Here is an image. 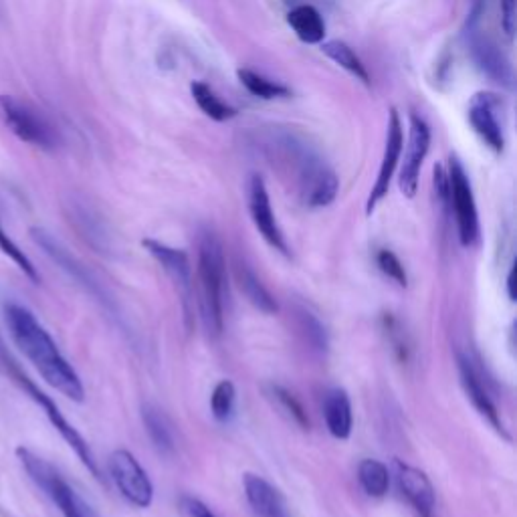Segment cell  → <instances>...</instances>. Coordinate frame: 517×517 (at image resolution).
I'll use <instances>...</instances> for the list:
<instances>
[{
	"mask_svg": "<svg viewBox=\"0 0 517 517\" xmlns=\"http://www.w3.org/2000/svg\"><path fill=\"white\" fill-rule=\"evenodd\" d=\"M469 47H471V55L475 65L493 81L503 83V85H511V65L505 59V55L497 49V45L493 41H489L487 37L471 31L469 35Z\"/></svg>",
	"mask_w": 517,
	"mask_h": 517,
	"instance_id": "19",
	"label": "cell"
},
{
	"mask_svg": "<svg viewBox=\"0 0 517 517\" xmlns=\"http://www.w3.org/2000/svg\"><path fill=\"white\" fill-rule=\"evenodd\" d=\"M235 277L243 295L259 309V312H263L265 316H273L279 312L275 297L269 293V289L263 285V281L255 275V271L247 263L243 261L235 263Z\"/></svg>",
	"mask_w": 517,
	"mask_h": 517,
	"instance_id": "22",
	"label": "cell"
},
{
	"mask_svg": "<svg viewBox=\"0 0 517 517\" xmlns=\"http://www.w3.org/2000/svg\"><path fill=\"white\" fill-rule=\"evenodd\" d=\"M396 481L400 487V493L406 497V501L417 511L419 517H435L437 497L435 487L425 471L406 465L402 461L394 463Z\"/></svg>",
	"mask_w": 517,
	"mask_h": 517,
	"instance_id": "16",
	"label": "cell"
},
{
	"mask_svg": "<svg viewBox=\"0 0 517 517\" xmlns=\"http://www.w3.org/2000/svg\"><path fill=\"white\" fill-rule=\"evenodd\" d=\"M324 419L332 437L346 441L354 429L352 400L344 388H332L324 398Z\"/></svg>",
	"mask_w": 517,
	"mask_h": 517,
	"instance_id": "20",
	"label": "cell"
},
{
	"mask_svg": "<svg viewBox=\"0 0 517 517\" xmlns=\"http://www.w3.org/2000/svg\"><path fill=\"white\" fill-rule=\"evenodd\" d=\"M431 150V128L419 116L410 114L408 118V144L404 150V160L400 168L398 186L406 198H415L421 184V170Z\"/></svg>",
	"mask_w": 517,
	"mask_h": 517,
	"instance_id": "9",
	"label": "cell"
},
{
	"mask_svg": "<svg viewBox=\"0 0 517 517\" xmlns=\"http://www.w3.org/2000/svg\"><path fill=\"white\" fill-rule=\"evenodd\" d=\"M67 215L79 237H83V241L89 247H93L101 255H108L112 251V237L108 225L99 217L93 206H89L85 200L75 198L67 204Z\"/></svg>",
	"mask_w": 517,
	"mask_h": 517,
	"instance_id": "17",
	"label": "cell"
},
{
	"mask_svg": "<svg viewBox=\"0 0 517 517\" xmlns=\"http://www.w3.org/2000/svg\"><path fill=\"white\" fill-rule=\"evenodd\" d=\"M245 497L255 517H291L283 493L261 475L247 473L243 479Z\"/></svg>",
	"mask_w": 517,
	"mask_h": 517,
	"instance_id": "18",
	"label": "cell"
},
{
	"mask_svg": "<svg viewBox=\"0 0 517 517\" xmlns=\"http://www.w3.org/2000/svg\"><path fill=\"white\" fill-rule=\"evenodd\" d=\"M227 261L221 239L213 231H202L198 239L196 303L198 316L209 338H219L225 328Z\"/></svg>",
	"mask_w": 517,
	"mask_h": 517,
	"instance_id": "2",
	"label": "cell"
},
{
	"mask_svg": "<svg viewBox=\"0 0 517 517\" xmlns=\"http://www.w3.org/2000/svg\"><path fill=\"white\" fill-rule=\"evenodd\" d=\"M358 481L360 487L368 497L380 499L388 493L390 487V471L382 461L376 459H364L358 467Z\"/></svg>",
	"mask_w": 517,
	"mask_h": 517,
	"instance_id": "27",
	"label": "cell"
},
{
	"mask_svg": "<svg viewBox=\"0 0 517 517\" xmlns=\"http://www.w3.org/2000/svg\"><path fill=\"white\" fill-rule=\"evenodd\" d=\"M110 475L126 501L140 509H148L154 501V485L140 461L126 449L110 455Z\"/></svg>",
	"mask_w": 517,
	"mask_h": 517,
	"instance_id": "10",
	"label": "cell"
},
{
	"mask_svg": "<svg viewBox=\"0 0 517 517\" xmlns=\"http://www.w3.org/2000/svg\"><path fill=\"white\" fill-rule=\"evenodd\" d=\"M295 322H297V330L303 336L309 350L316 352V354H328L330 336H328L326 326L322 324V320L314 312H309V309L303 307V305H297L295 307Z\"/></svg>",
	"mask_w": 517,
	"mask_h": 517,
	"instance_id": "24",
	"label": "cell"
},
{
	"mask_svg": "<svg viewBox=\"0 0 517 517\" xmlns=\"http://www.w3.org/2000/svg\"><path fill=\"white\" fill-rule=\"evenodd\" d=\"M0 251H3L9 259H13L15 265H17L35 285L41 283V275H39L35 263H33V261L29 259V255L11 239V235L5 231L3 223H0Z\"/></svg>",
	"mask_w": 517,
	"mask_h": 517,
	"instance_id": "31",
	"label": "cell"
},
{
	"mask_svg": "<svg viewBox=\"0 0 517 517\" xmlns=\"http://www.w3.org/2000/svg\"><path fill=\"white\" fill-rule=\"evenodd\" d=\"M31 239L35 241V245L63 271L67 273L79 287H83L95 301H99L103 307L110 309V312L116 314V303L110 297L108 289L99 283V279L89 271L87 265H83L59 239H55L49 231L41 229V227H33L31 229Z\"/></svg>",
	"mask_w": 517,
	"mask_h": 517,
	"instance_id": "6",
	"label": "cell"
},
{
	"mask_svg": "<svg viewBox=\"0 0 517 517\" xmlns=\"http://www.w3.org/2000/svg\"><path fill=\"white\" fill-rule=\"evenodd\" d=\"M237 77L249 93H253L255 97H261V99H279V97H287L291 93L285 85L271 81L251 69H239Z\"/></svg>",
	"mask_w": 517,
	"mask_h": 517,
	"instance_id": "28",
	"label": "cell"
},
{
	"mask_svg": "<svg viewBox=\"0 0 517 517\" xmlns=\"http://www.w3.org/2000/svg\"><path fill=\"white\" fill-rule=\"evenodd\" d=\"M322 53L328 55L336 65L346 69L350 75H354L362 83L370 85V75H368L366 65L360 61V57L354 53V49L348 43L338 41V39L322 41Z\"/></svg>",
	"mask_w": 517,
	"mask_h": 517,
	"instance_id": "26",
	"label": "cell"
},
{
	"mask_svg": "<svg viewBox=\"0 0 517 517\" xmlns=\"http://www.w3.org/2000/svg\"><path fill=\"white\" fill-rule=\"evenodd\" d=\"M17 459L31 481L55 503L63 517H95L85 499L69 485V481L43 457L27 447H17Z\"/></svg>",
	"mask_w": 517,
	"mask_h": 517,
	"instance_id": "4",
	"label": "cell"
},
{
	"mask_svg": "<svg viewBox=\"0 0 517 517\" xmlns=\"http://www.w3.org/2000/svg\"><path fill=\"white\" fill-rule=\"evenodd\" d=\"M287 23L305 45H320L326 37V23L312 5H299L287 13Z\"/></svg>",
	"mask_w": 517,
	"mask_h": 517,
	"instance_id": "23",
	"label": "cell"
},
{
	"mask_svg": "<svg viewBox=\"0 0 517 517\" xmlns=\"http://www.w3.org/2000/svg\"><path fill=\"white\" fill-rule=\"evenodd\" d=\"M499 114H503V99L499 95L481 91L471 97L467 108L469 124L483 144L495 154H501L505 148L503 122L499 120Z\"/></svg>",
	"mask_w": 517,
	"mask_h": 517,
	"instance_id": "12",
	"label": "cell"
},
{
	"mask_svg": "<svg viewBox=\"0 0 517 517\" xmlns=\"http://www.w3.org/2000/svg\"><path fill=\"white\" fill-rule=\"evenodd\" d=\"M142 247L162 265V269L170 277V281L178 293V299L182 303L186 328L192 330V326H194V281H192V267H190L188 255L182 249H174L156 239H144Z\"/></svg>",
	"mask_w": 517,
	"mask_h": 517,
	"instance_id": "8",
	"label": "cell"
},
{
	"mask_svg": "<svg viewBox=\"0 0 517 517\" xmlns=\"http://www.w3.org/2000/svg\"><path fill=\"white\" fill-rule=\"evenodd\" d=\"M0 368L5 370V374L45 412V417L49 419V423L53 425V429L63 437V441L73 449V453L79 457V461L85 465V469L101 481V475H99V467H97V461L93 459V453L87 445V441L79 435V431L65 419V415L61 412V408L57 406V402L47 394L43 392L27 374L25 370L19 366V362L13 358V354L7 350L5 342L0 340Z\"/></svg>",
	"mask_w": 517,
	"mask_h": 517,
	"instance_id": "3",
	"label": "cell"
},
{
	"mask_svg": "<svg viewBox=\"0 0 517 517\" xmlns=\"http://www.w3.org/2000/svg\"><path fill=\"white\" fill-rule=\"evenodd\" d=\"M5 324L15 346L27 356L49 386L73 402L85 400V386L75 368L61 354L59 346L37 320L29 307L9 301L5 303Z\"/></svg>",
	"mask_w": 517,
	"mask_h": 517,
	"instance_id": "1",
	"label": "cell"
},
{
	"mask_svg": "<svg viewBox=\"0 0 517 517\" xmlns=\"http://www.w3.org/2000/svg\"><path fill=\"white\" fill-rule=\"evenodd\" d=\"M269 394H271V398L279 404V408L285 412V415H287L297 427H301L303 431L309 429V417H307V412H305L303 404H301L287 388H283V386H279V384H273V386H269Z\"/></svg>",
	"mask_w": 517,
	"mask_h": 517,
	"instance_id": "30",
	"label": "cell"
},
{
	"mask_svg": "<svg viewBox=\"0 0 517 517\" xmlns=\"http://www.w3.org/2000/svg\"><path fill=\"white\" fill-rule=\"evenodd\" d=\"M0 118L19 140L27 144L43 150H55L59 146V132L55 126L39 110L13 95H0Z\"/></svg>",
	"mask_w": 517,
	"mask_h": 517,
	"instance_id": "5",
	"label": "cell"
},
{
	"mask_svg": "<svg viewBox=\"0 0 517 517\" xmlns=\"http://www.w3.org/2000/svg\"><path fill=\"white\" fill-rule=\"evenodd\" d=\"M249 213L253 219L255 229L259 231V235L265 239V243L279 251L281 255L289 257V245L285 241V235L277 223V217L273 213L271 206V198L265 186V180L259 174H253L249 180Z\"/></svg>",
	"mask_w": 517,
	"mask_h": 517,
	"instance_id": "14",
	"label": "cell"
},
{
	"mask_svg": "<svg viewBox=\"0 0 517 517\" xmlns=\"http://www.w3.org/2000/svg\"><path fill=\"white\" fill-rule=\"evenodd\" d=\"M376 265H378V269H380L388 279H392L396 285H400V287H406V285H408L406 269H404V265L400 263V259H398L392 251L380 249L378 255H376Z\"/></svg>",
	"mask_w": 517,
	"mask_h": 517,
	"instance_id": "32",
	"label": "cell"
},
{
	"mask_svg": "<svg viewBox=\"0 0 517 517\" xmlns=\"http://www.w3.org/2000/svg\"><path fill=\"white\" fill-rule=\"evenodd\" d=\"M501 27L509 39L515 33V0H501Z\"/></svg>",
	"mask_w": 517,
	"mask_h": 517,
	"instance_id": "33",
	"label": "cell"
},
{
	"mask_svg": "<svg viewBox=\"0 0 517 517\" xmlns=\"http://www.w3.org/2000/svg\"><path fill=\"white\" fill-rule=\"evenodd\" d=\"M190 93L196 101V106L202 110V114L209 116L215 122H227L237 116V112L231 106H227L225 101H221V97H217V93L202 81H192Z\"/></svg>",
	"mask_w": 517,
	"mask_h": 517,
	"instance_id": "25",
	"label": "cell"
},
{
	"mask_svg": "<svg viewBox=\"0 0 517 517\" xmlns=\"http://www.w3.org/2000/svg\"><path fill=\"white\" fill-rule=\"evenodd\" d=\"M447 178H449V204L455 213L459 243L463 247H473L477 245L481 235L479 213H477V202L471 188V180L457 156H451L449 160Z\"/></svg>",
	"mask_w": 517,
	"mask_h": 517,
	"instance_id": "7",
	"label": "cell"
},
{
	"mask_svg": "<svg viewBox=\"0 0 517 517\" xmlns=\"http://www.w3.org/2000/svg\"><path fill=\"white\" fill-rule=\"evenodd\" d=\"M505 287H507V297H509V301H515V265H511V269H509V273H507Z\"/></svg>",
	"mask_w": 517,
	"mask_h": 517,
	"instance_id": "35",
	"label": "cell"
},
{
	"mask_svg": "<svg viewBox=\"0 0 517 517\" xmlns=\"http://www.w3.org/2000/svg\"><path fill=\"white\" fill-rule=\"evenodd\" d=\"M457 368H459V378H461L463 390H465L467 398L471 400V404L475 406V410L501 437H505L509 441V435L505 431V425L501 421L499 410H497V406H495L479 370L471 362V358L465 356V354H457Z\"/></svg>",
	"mask_w": 517,
	"mask_h": 517,
	"instance_id": "15",
	"label": "cell"
},
{
	"mask_svg": "<svg viewBox=\"0 0 517 517\" xmlns=\"http://www.w3.org/2000/svg\"><path fill=\"white\" fill-rule=\"evenodd\" d=\"M142 421L156 451L162 455H172L176 451V431L166 412L148 402L142 406Z\"/></svg>",
	"mask_w": 517,
	"mask_h": 517,
	"instance_id": "21",
	"label": "cell"
},
{
	"mask_svg": "<svg viewBox=\"0 0 517 517\" xmlns=\"http://www.w3.org/2000/svg\"><path fill=\"white\" fill-rule=\"evenodd\" d=\"M237 388L231 380H221L211 394V412L219 423H229L235 415Z\"/></svg>",
	"mask_w": 517,
	"mask_h": 517,
	"instance_id": "29",
	"label": "cell"
},
{
	"mask_svg": "<svg viewBox=\"0 0 517 517\" xmlns=\"http://www.w3.org/2000/svg\"><path fill=\"white\" fill-rule=\"evenodd\" d=\"M182 507L184 511L190 515V517H217L211 507H206L200 499H194V497H184L182 499Z\"/></svg>",
	"mask_w": 517,
	"mask_h": 517,
	"instance_id": "34",
	"label": "cell"
},
{
	"mask_svg": "<svg viewBox=\"0 0 517 517\" xmlns=\"http://www.w3.org/2000/svg\"><path fill=\"white\" fill-rule=\"evenodd\" d=\"M402 148H404V130H402V122H400V114L392 108L388 114V126H386V144H384V154H382V162H380V170L376 176V182L370 190V196L366 200V215L370 217L376 206L386 198L388 190H390V182L394 178V172L398 168L400 156H402Z\"/></svg>",
	"mask_w": 517,
	"mask_h": 517,
	"instance_id": "13",
	"label": "cell"
},
{
	"mask_svg": "<svg viewBox=\"0 0 517 517\" xmlns=\"http://www.w3.org/2000/svg\"><path fill=\"white\" fill-rule=\"evenodd\" d=\"M340 190V180L332 168L312 154L299 156V192L301 200L309 209H324L330 206Z\"/></svg>",
	"mask_w": 517,
	"mask_h": 517,
	"instance_id": "11",
	"label": "cell"
}]
</instances>
